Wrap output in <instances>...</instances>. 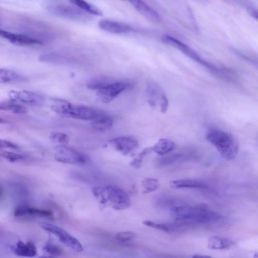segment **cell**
Returning a JSON list of instances; mask_svg holds the SVG:
<instances>
[{
	"instance_id": "6da1fadb",
	"label": "cell",
	"mask_w": 258,
	"mask_h": 258,
	"mask_svg": "<svg viewBox=\"0 0 258 258\" xmlns=\"http://www.w3.org/2000/svg\"><path fill=\"white\" fill-rule=\"evenodd\" d=\"M171 215L176 221L192 223L216 221L222 217L219 213L209 210L208 206L204 204L195 206H175L171 209Z\"/></svg>"
},
{
	"instance_id": "7a4b0ae2",
	"label": "cell",
	"mask_w": 258,
	"mask_h": 258,
	"mask_svg": "<svg viewBox=\"0 0 258 258\" xmlns=\"http://www.w3.org/2000/svg\"><path fill=\"white\" fill-rule=\"evenodd\" d=\"M92 192L102 205L109 203L116 210L128 208L131 205L129 196L123 189L113 185L97 186L92 188Z\"/></svg>"
},
{
	"instance_id": "3957f363",
	"label": "cell",
	"mask_w": 258,
	"mask_h": 258,
	"mask_svg": "<svg viewBox=\"0 0 258 258\" xmlns=\"http://www.w3.org/2000/svg\"><path fill=\"white\" fill-rule=\"evenodd\" d=\"M51 102V107L54 112L69 117L93 121L104 114L94 108L74 104L61 99L52 98Z\"/></svg>"
},
{
	"instance_id": "277c9868",
	"label": "cell",
	"mask_w": 258,
	"mask_h": 258,
	"mask_svg": "<svg viewBox=\"0 0 258 258\" xmlns=\"http://www.w3.org/2000/svg\"><path fill=\"white\" fill-rule=\"evenodd\" d=\"M206 139L216 148L225 160H232L237 156L239 144L230 133L218 129H212L207 133Z\"/></svg>"
},
{
	"instance_id": "5b68a950",
	"label": "cell",
	"mask_w": 258,
	"mask_h": 258,
	"mask_svg": "<svg viewBox=\"0 0 258 258\" xmlns=\"http://www.w3.org/2000/svg\"><path fill=\"white\" fill-rule=\"evenodd\" d=\"M46 9L49 13L55 16L75 22L87 23L92 19L90 15L73 4L52 2L47 4Z\"/></svg>"
},
{
	"instance_id": "8992f818",
	"label": "cell",
	"mask_w": 258,
	"mask_h": 258,
	"mask_svg": "<svg viewBox=\"0 0 258 258\" xmlns=\"http://www.w3.org/2000/svg\"><path fill=\"white\" fill-rule=\"evenodd\" d=\"M161 40L165 44L169 45L179 50L192 60L209 69L215 75L218 76L221 73L222 68H219L206 61L203 58L201 57V56L194 49L176 38L168 35H165L162 36Z\"/></svg>"
},
{
	"instance_id": "52a82bcc",
	"label": "cell",
	"mask_w": 258,
	"mask_h": 258,
	"mask_svg": "<svg viewBox=\"0 0 258 258\" xmlns=\"http://www.w3.org/2000/svg\"><path fill=\"white\" fill-rule=\"evenodd\" d=\"M40 226L45 231L56 236L61 242L73 250L78 252L83 250L80 241L61 228L47 223H41Z\"/></svg>"
},
{
	"instance_id": "ba28073f",
	"label": "cell",
	"mask_w": 258,
	"mask_h": 258,
	"mask_svg": "<svg viewBox=\"0 0 258 258\" xmlns=\"http://www.w3.org/2000/svg\"><path fill=\"white\" fill-rule=\"evenodd\" d=\"M133 83L128 81H112L97 91V96L104 103H109L123 91L132 88Z\"/></svg>"
},
{
	"instance_id": "9c48e42d",
	"label": "cell",
	"mask_w": 258,
	"mask_h": 258,
	"mask_svg": "<svg viewBox=\"0 0 258 258\" xmlns=\"http://www.w3.org/2000/svg\"><path fill=\"white\" fill-rule=\"evenodd\" d=\"M54 159L57 162L67 164H83L86 157L77 151L66 146L59 145L54 148Z\"/></svg>"
},
{
	"instance_id": "30bf717a",
	"label": "cell",
	"mask_w": 258,
	"mask_h": 258,
	"mask_svg": "<svg viewBox=\"0 0 258 258\" xmlns=\"http://www.w3.org/2000/svg\"><path fill=\"white\" fill-rule=\"evenodd\" d=\"M8 95L10 100L23 105L40 106L44 101L41 95L30 91L12 90Z\"/></svg>"
},
{
	"instance_id": "8fae6325",
	"label": "cell",
	"mask_w": 258,
	"mask_h": 258,
	"mask_svg": "<svg viewBox=\"0 0 258 258\" xmlns=\"http://www.w3.org/2000/svg\"><path fill=\"white\" fill-rule=\"evenodd\" d=\"M147 90L150 105L152 107H155L158 103L160 111L165 113L168 107V100L164 90L156 82L150 83Z\"/></svg>"
},
{
	"instance_id": "7c38bea8",
	"label": "cell",
	"mask_w": 258,
	"mask_h": 258,
	"mask_svg": "<svg viewBox=\"0 0 258 258\" xmlns=\"http://www.w3.org/2000/svg\"><path fill=\"white\" fill-rule=\"evenodd\" d=\"M0 37L6 39L12 44L19 46H30L43 44V42L39 39L1 29H0Z\"/></svg>"
},
{
	"instance_id": "4fadbf2b",
	"label": "cell",
	"mask_w": 258,
	"mask_h": 258,
	"mask_svg": "<svg viewBox=\"0 0 258 258\" xmlns=\"http://www.w3.org/2000/svg\"><path fill=\"white\" fill-rule=\"evenodd\" d=\"M108 144L124 155H127L138 146V142L130 137H118L110 140Z\"/></svg>"
},
{
	"instance_id": "5bb4252c",
	"label": "cell",
	"mask_w": 258,
	"mask_h": 258,
	"mask_svg": "<svg viewBox=\"0 0 258 258\" xmlns=\"http://www.w3.org/2000/svg\"><path fill=\"white\" fill-rule=\"evenodd\" d=\"M98 26L101 29L114 34L126 33L134 30L133 28L126 24L110 20L100 21Z\"/></svg>"
},
{
	"instance_id": "9a60e30c",
	"label": "cell",
	"mask_w": 258,
	"mask_h": 258,
	"mask_svg": "<svg viewBox=\"0 0 258 258\" xmlns=\"http://www.w3.org/2000/svg\"><path fill=\"white\" fill-rule=\"evenodd\" d=\"M129 2L136 10L148 20L157 23L160 22L162 21L161 16L158 13L144 2L140 0H134L130 1Z\"/></svg>"
},
{
	"instance_id": "2e32d148",
	"label": "cell",
	"mask_w": 258,
	"mask_h": 258,
	"mask_svg": "<svg viewBox=\"0 0 258 258\" xmlns=\"http://www.w3.org/2000/svg\"><path fill=\"white\" fill-rule=\"evenodd\" d=\"M14 215L16 217L29 215L49 218L52 217L53 213L47 210L38 209L27 205H21L15 209Z\"/></svg>"
},
{
	"instance_id": "e0dca14e",
	"label": "cell",
	"mask_w": 258,
	"mask_h": 258,
	"mask_svg": "<svg viewBox=\"0 0 258 258\" xmlns=\"http://www.w3.org/2000/svg\"><path fill=\"white\" fill-rule=\"evenodd\" d=\"M15 254L19 256L32 257L37 254V248L31 241L26 243L19 240L13 247Z\"/></svg>"
},
{
	"instance_id": "ac0fdd59",
	"label": "cell",
	"mask_w": 258,
	"mask_h": 258,
	"mask_svg": "<svg viewBox=\"0 0 258 258\" xmlns=\"http://www.w3.org/2000/svg\"><path fill=\"white\" fill-rule=\"evenodd\" d=\"M41 61L53 64H69L74 61L72 57L57 52H49L41 55L39 57Z\"/></svg>"
},
{
	"instance_id": "d6986e66",
	"label": "cell",
	"mask_w": 258,
	"mask_h": 258,
	"mask_svg": "<svg viewBox=\"0 0 258 258\" xmlns=\"http://www.w3.org/2000/svg\"><path fill=\"white\" fill-rule=\"evenodd\" d=\"M170 186L174 189L179 188H206L207 185L205 182L195 180L188 179H180L171 180Z\"/></svg>"
},
{
	"instance_id": "ffe728a7",
	"label": "cell",
	"mask_w": 258,
	"mask_h": 258,
	"mask_svg": "<svg viewBox=\"0 0 258 258\" xmlns=\"http://www.w3.org/2000/svg\"><path fill=\"white\" fill-rule=\"evenodd\" d=\"M152 147V151L156 154L164 156L176 148L175 143L171 140L161 138Z\"/></svg>"
},
{
	"instance_id": "44dd1931",
	"label": "cell",
	"mask_w": 258,
	"mask_h": 258,
	"mask_svg": "<svg viewBox=\"0 0 258 258\" xmlns=\"http://www.w3.org/2000/svg\"><path fill=\"white\" fill-rule=\"evenodd\" d=\"M27 78L13 70L0 68V84L24 82Z\"/></svg>"
},
{
	"instance_id": "7402d4cb",
	"label": "cell",
	"mask_w": 258,
	"mask_h": 258,
	"mask_svg": "<svg viewBox=\"0 0 258 258\" xmlns=\"http://www.w3.org/2000/svg\"><path fill=\"white\" fill-rule=\"evenodd\" d=\"M0 110L9 111L16 114H25L28 111L24 105L10 99L0 102Z\"/></svg>"
},
{
	"instance_id": "603a6c76",
	"label": "cell",
	"mask_w": 258,
	"mask_h": 258,
	"mask_svg": "<svg viewBox=\"0 0 258 258\" xmlns=\"http://www.w3.org/2000/svg\"><path fill=\"white\" fill-rule=\"evenodd\" d=\"M70 2L89 15L98 16L103 15V12L99 8L84 1L72 0Z\"/></svg>"
},
{
	"instance_id": "cb8c5ba5",
	"label": "cell",
	"mask_w": 258,
	"mask_h": 258,
	"mask_svg": "<svg viewBox=\"0 0 258 258\" xmlns=\"http://www.w3.org/2000/svg\"><path fill=\"white\" fill-rule=\"evenodd\" d=\"M232 244L231 240L217 236L210 237L208 241V247L213 249H228Z\"/></svg>"
},
{
	"instance_id": "d4e9b609",
	"label": "cell",
	"mask_w": 258,
	"mask_h": 258,
	"mask_svg": "<svg viewBox=\"0 0 258 258\" xmlns=\"http://www.w3.org/2000/svg\"><path fill=\"white\" fill-rule=\"evenodd\" d=\"M113 123V118L104 113L93 120L91 126L97 131H105L110 128Z\"/></svg>"
},
{
	"instance_id": "484cf974",
	"label": "cell",
	"mask_w": 258,
	"mask_h": 258,
	"mask_svg": "<svg viewBox=\"0 0 258 258\" xmlns=\"http://www.w3.org/2000/svg\"><path fill=\"white\" fill-rule=\"evenodd\" d=\"M45 255L42 258H56L62 253V250L58 245L50 243H46L43 247Z\"/></svg>"
},
{
	"instance_id": "4316f807",
	"label": "cell",
	"mask_w": 258,
	"mask_h": 258,
	"mask_svg": "<svg viewBox=\"0 0 258 258\" xmlns=\"http://www.w3.org/2000/svg\"><path fill=\"white\" fill-rule=\"evenodd\" d=\"M112 81L107 78L99 77L89 81L87 83V87L90 89L98 91Z\"/></svg>"
},
{
	"instance_id": "83f0119b",
	"label": "cell",
	"mask_w": 258,
	"mask_h": 258,
	"mask_svg": "<svg viewBox=\"0 0 258 258\" xmlns=\"http://www.w3.org/2000/svg\"><path fill=\"white\" fill-rule=\"evenodd\" d=\"M159 180L155 178L148 177L142 181L143 194H148L156 190L160 186Z\"/></svg>"
},
{
	"instance_id": "f1b7e54d",
	"label": "cell",
	"mask_w": 258,
	"mask_h": 258,
	"mask_svg": "<svg viewBox=\"0 0 258 258\" xmlns=\"http://www.w3.org/2000/svg\"><path fill=\"white\" fill-rule=\"evenodd\" d=\"M152 152L151 147L144 149L131 162L130 165L136 168H140L144 158Z\"/></svg>"
},
{
	"instance_id": "f546056e",
	"label": "cell",
	"mask_w": 258,
	"mask_h": 258,
	"mask_svg": "<svg viewBox=\"0 0 258 258\" xmlns=\"http://www.w3.org/2000/svg\"><path fill=\"white\" fill-rule=\"evenodd\" d=\"M49 138L52 141L60 145H65L70 141V138L68 135L58 132L51 133L49 135Z\"/></svg>"
},
{
	"instance_id": "4dcf8cb0",
	"label": "cell",
	"mask_w": 258,
	"mask_h": 258,
	"mask_svg": "<svg viewBox=\"0 0 258 258\" xmlns=\"http://www.w3.org/2000/svg\"><path fill=\"white\" fill-rule=\"evenodd\" d=\"M2 156L10 162H16L22 160L25 158L23 155L9 151L3 152Z\"/></svg>"
},
{
	"instance_id": "1f68e13d",
	"label": "cell",
	"mask_w": 258,
	"mask_h": 258,
	"mask_svg": "<svg viewBox=\"0 0 258 258\" xmlns=\"http://www.w3.org/2000/svg\"><path fill=\"white\" fill-rule=\"evenodd\" d=\"M115 237L118 241L124 242L133 239L135 237V234L131 231H122L117 233Z\"/></svg>"
},
{
	"instance_id": "d6a6232c",
	"label": "cell",
	"mask_w": 258,
	"mask_h": 258,
	"mask_svg": "<svg viewBox=\"0 0 258 258\" xmlns=\"http://www.w3.org/2000/svg\"><path fill=\"white\" fill-rule=\"evenodd\" d=\"M184 157L181 154H175L169 155L163 158L160 159L159 163L161 165H166L172 163L176 161L180 160Z\"/></svg>"
},
{
	"instance_id": "836d02e7",
	"label": "cell",
	"mask_w": 258,
	"mask_h": 258,
	"mask_svg": "<svg viewBox=\"0 0 258 258\" xmlns=\"http://www.w3.org/2000/svg\"><path fill=\"white\" fill-rule=\"evenodd\" d=\"M142 223L148 227L162 230L166 232L170 231V228L167 225L163 224L157 223L150 220H145L143 221Z\"/></svg>"
},
{
	"instance_id": "e575fe53",
	"label": "cell",
	"mask_w": 258,
	"mask_h": 258,
	"mask_svg": "<svg viewBox=\"0 0 258 258\" xmlns=\"http://www.w3.org/2000/svg\"><path fill=\"white\" fill-rule=\"evenodd\" d=\"M0 149L19 150V146L16 144L6 140L0 139Z\"/></svg>"
},
{
	"instance_id": "d590c367",
	"label": "cell",
	"mask_w": 258,
	"mask_h": 258,
	"mask_svg": "<svg viewBox=\"0 0 258 258\" xmlns=\"http://www.w3.org/2000/svg\"><path fill=\"white\" fill-rule=\"evenodd\" d=\"M233 51L234 52V53H235L236 55L239 56V57H241V58H242L243 59H244L247 61H248L250 63L253 64V60H252L250 58H248V57H246V56L242 54L241 53L239 52L238 51H237L236 50L233 49Z\"/></svg>"
},
{
	"instance_id": "8d00e7d4",
	"label": "cell",
	"mask_w": 258,
	"mask_h": 258,
	"mask_svg": "<svg viewBox=\"0 0 258 258\" xmlns=\"http://www.w3.org/2000/svg\"><path fill=\"white\" fill-rule=\"evenodd\" d=\"M248 11L249 14L257 20V11L256 9H254L253 8L248 7Z\"/></svg>"
},
{
	"instance_id": "74e56055",
	"label": "cell",
	"mask_w": 258,
	"mask_h": 258,
	"mask_svg": "<svg viewBox=\"0 0 258 258\" xmlns=\"http://www.w3.org/2000/svg\"><path fill=\"white\" fill-rule=\"evenodd\" d=\"M192 258H212L210 256L207 255H194L192 256Z\"/></svg>"
},
{
	"instance_id": "f35d334b",
	"label": "cell",
	"mask_w": 258,
	"mask_h": 258,
	"mask_svg": "<svg viewBox=\"0 0 258 258\" xmlns=\"http://www.w3.org/2000/svg\"><path fill=\"white\" fill-rule=\"evenodd\" d=\"M8 122V121L5 119H4L2 117H0V123H6Z\"/></svg>"
},
{
	"instance_id": "ab89813d",
	"label": "cell",
	"mask_w": 258,
	"mask_h": 258,
	"mask_svg": "<svg viewBox=\"0 0 258 258\" xmlns=\"http://www.w3.org/2000/svg\"><path fill=\"white\" fill-rule=\"evenodd\" d=\"M0 29H1V28H0Z\"/></svg>"
}]
</instances>
